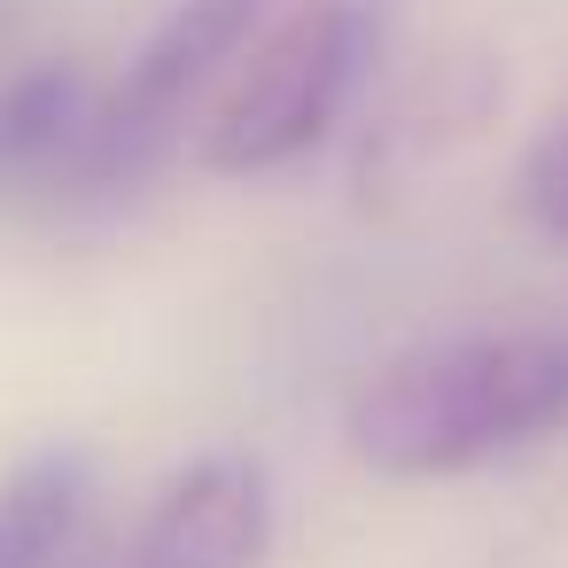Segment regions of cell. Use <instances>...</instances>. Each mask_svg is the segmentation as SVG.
Listing matches in <instances>:
<instances>
[{
	"label": "cell",
	"mask_w": 568,
	"mask_h": 568,
	"mask_svg": "<svg viewBox=\"0 0 568 568\" xmlns=\"http://www.w3.org/2000/svg\"><path fill=\"white\" fill-rule=\"evenodd\" d=\"M560 428H568V327L413 343L389 366H374L343 413L351 459L389 483L467 475Z\"/></svg>",
	"instance_id": "1"
},
{
	"label": "cell",
	"mask_w": 568,
	"mask_h": 568,
	"mask_svg": "<svg viewBox=\"0 0 568 568\" xmlns=\"http://www.w3.org/2000/svg\"><path fill=\"white\" fill-rule=\"evenodd\" d=\"M374 48H382L374 0H312V9H296L281 32H265V48L242 63L219 118L203 125V172L265 180V172L304 164L358 102Z\"/></svg>",
	"instance_id": "2"
},
{
	"label": "cell",
	"mask_w": 568,
	"mask_h": 568,
	"mask_svg": "<svg viewBox=\"0 0 568 568\" xmlns=\"http://www.w3.org/2000/svg\"><path fill=\"white\" fill-rule=\"evenodd\" d=\"M257 17H265V0H180V9L141 40V55L125 63V79L102 94V125H94V156H87V187L79 195H125V187H141L172 156L180 118L211 87V71L250 48Z\"/></svg>",
	"instance_id": "3"
},
{
	"label": "cell",
	"mask_w": 568,
	"mask_h": 568,
	"mask_svg": "<svg viewBox=\"0 0 568 568\" xmlns=\"http://www.w3.org/2000/svg\"><path fill=\"white\" fill-rule=\"evenodd\" d=\"M273 552V475L250 452L187 459L141 514L118 568H257Z\"/></svg>",
	"instance_id": "4"
},
{
	"label": "cell",
	"mask_w": 568,
	"mask_h": 568,
	"mask_svg": "<svg viewBox=\"0 0 568 568\" xmlns=\"http://www.w3.org/2000/svg\"><path fill=\"white\" fill-rule=\"evenodd\" d=\"M102 125V87L79 63H32L0 79V195L9 203H79Z\"/></svg>",
	"instance_id": "5"
},
{
	"label": "cell",
	"mask_w": 568,
	"mask_h": 568,
	"mask_svg": "<svg viewBox=\"0 0 568 568\" xmlns=\"http://www.w3.org/2000/svg\"><path fill=\"white\" fill-rule=\"evenodd\" d=\"M94 506V467L87 452L55 444L32 452L9 483H0V568H63Z\"/></svg>",
	"instance_id": "6"
},
{
	"label": "cell",
	"mask_w": 568,
	"mask_h": 568,
	"mask_svg": "<svg viewBox=\"0 0 568 568\" xmlns=\"http://www.w3.org/2000/svg\"><path fill=\"white\" fill-rule=\"evenodd\" d=\"M514 195H521V219H529L537 234L568 242V118L529 141V156H521V172H514Z\"/></svg>",
	"instance_id": "7"
},
{
	"label": "cell",
	"mask_w": 568,
	"mask_h": 568,
	"mask_svg": "<svg viewBox=\"0 0 568 568\" xmlns=\"http://www.w3.org/2000/svg\"><path fill=\"white\" fill-rule=\"evenodd\" d=\"M17 24H24V0H0V48L17 40Z\"/></svg>",
	"instance_id": "8"
}]
</instances>
